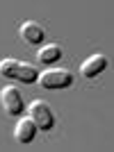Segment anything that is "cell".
<instances>
[{
  "label": "cell",
  "instance_id": "obj_1",
  "mask_svg": "<svg viewBox=\"0 0 114 152\" xmlns=\"http://www.w3.org/2000/svg\"><path fill=\"white\" fill-rule=\"evenodd\" d=\"M27 114H30V121L37 125V129H50L55 125V114H53V109L44 100L30 102L27 104Z\"/></svg>",
  "mask_w": 114,
  "mask_h": 152
},
{
  "label": "cell",
  "instance_id": "obj_2",
  "mask_svg": "<svg viewBox=\"0 0 114 152\" xmlns=\"http://www.w3.org/2000/svg\"><path fill=\"white\" fill-rule=\"evenodd\" d=\"M37 80L46 89H64V86H69V84L73 82V75L64 68H48V70H44Z\"/></svg>",
  "mask_w": 114,
  "mask_h": 152
},
{
  "label": "cell",
  "instance_id": "obj_3",
  "mask_svg": "<svg viewBox=\"0 0 114 152\" xmlns=\"http://www.w3.org/2000/svg\"><path fill=\"white\" fill-rule=\"evenodd\" d=\"M0 102H2V109H5L9 116H19L21 109H23V98H21V91L16 86H5L0 91Z\"/></svg>",
  "mask_w": 114,
  "mask_h": 152
},
{
  "label": "cell",
  "instance_id": "obj_4",
  "mask_svg": "<svg viewBox=\"0 0 114 152\" xmlns=\"http://www.w3.org/2000/svg\"><path fill=\"white\" fill-rule=\"evenodd\" d=\"M105 64H107L105 55L96 52V55H91V57H87V59L82 61V66H80V73H82V77H96L103 68H105Z\"/></svg>",
  "mask_w": 114,
  "mask_h": 152
},
{
  "label": "cell",
  "instance_id": "obj_5",
  "mask_svg": "<svg viewBox=\"0 0 114 152\" xmlns=\"http://www.w3.org/2000/svg\"><path fill=\"white\" fill-rule=\"evenodd\" d=\"M34 134H37V125L30 121V116L27 118H19V123L14 127V139L19 143H30L34 139Z\"/></svg>",
  "mask_w": 114,
  "mask_h": 152
},
{
  "label": "cell",
  "instance_id": "obj_6",
  "mask_svg": "<svg viewBox=\"0 0 114 152\" xmlns=\"http://www.w3.org/2000/svg\"><path fill=\"white\" fill-rule=\"evenodd\" d=\"M19 34L25 43H39L44 39V27L39 25V23H34V20H25V23H21Z\"/></svg>",
  "mask_w": 114,
  "mask_h": 152
},
{
  "label": "cell",
  "instance_id": "obj_7",
  "mask_svg": "<svg viewBox=\"0 0 114 152\" xmlns=\"http://www.w3.org/2000/svg\"><path fill=\"white\" fill-rule=\"evenodd\" d=\"M59 57H62V48L57 43H46V45H41L39 52H37V59L44 61V64H55Z\"/></svg>",
  "mask_w": 114,
  "mask_h": 152
},
{
  "label": "cell",
  "instance_id": "obj_8",
  "mask_svg": "<svg viewBox=\"0 0 114 152\" xmlns=\"http://www.w3.org/2000/svg\"><path fill=\"white\" fill-rule=\"evenodd\" d=\"M14 77H16L19 82L30 84V82H34L39 75H37V68H34L32 64H27V61H19V64H16V73H14Z\"/></svg>",
  "mask_w": 114,
  "mask_h": 152
},
{
  "label": "cell",
  "instance_id": "obj_9",
  "mask_svg": "<svg viewBox=\"0 0 114 152\" xmlns=\"http://www.w3.org/2000/svg\"><path fill=\"white\" fill-rule=\"evenodd\" d=\"M16 59L12 57H5V59H0V75L2 77H14V73H16Z\"/></svg>",
  "mask_w": 114,
  "mask_h": 152
}]
</instances>
